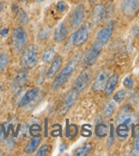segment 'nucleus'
<instances>
[{
	"instance_id": "f257e3e1",
	"label": "nucleus",
	"mask_w": 139,
	"mask_h": 156,
	"mask_svg": "<svg viewBox=\"0 0 139 156\" xmlns=\"http://www.w3.org/2000/svg\"><path fill=\"white\" fill-rule=\"evenodd\" d=\"M38 62V50L35 44L26 47L21 57V65L24 68H34Z\"/></svg>"
},
{
	"instance_id": "f03ea898",
	"label": "nucleus",
	"mask_w": 139,
	"mask_h": 156,
	"mask_svg": "<svg viewBox=\"0 0 139 156\" xmlns=\"http://www.w3.org/2000/svg\"><path fill=\"white\" fill-rule=\"evenodd\" d=\"M77 64H78V61L73 60L71 62L68 64V66H66L56 75L55 79L53 81V84H52V90H58L68 82L70 77L72 76V74L74 72L76 67H77Z\"/></svg>"
},
{
	"instance_id": "7ed1b4c3",
	"label": "nucleus",
	"mask_w": 139,
	"mask_h": 156,
	"mask_svg": "<svg viewBox=\"0 0 139 156\" xmlns=\"http://www.w3.org/2000/svg\"><path fill=\"white\" fill-rule=\"evenodd\" d=\"M11 41H12L13 49L16 53H19L23 50V48L25 47L27 42V35L23 27H17L16 28L14 29Z\"/></svg>"
},
{
	"instance_id": "20e7f679",
	"label": "nucleus",
	"mask_w": 139,
	"mask_h": 156,
	"mask_svg": "<svg viewBox=\"0 0 139 156\" xmlns=\"http://www.w3.org/2000/svg\"><path fill=\"white\" fill-rule=\"evenodd\" d=\"M102 47H103L102 44L96 41V43L93 44L92 46L89 49L88 51L84 55L83 62H82L84 68H88V67L91 66V65H93L96 62V61L98 58L99 55L101 54Z\"/></svg>"
},
{
	"instance_id": "39448f33",
	"label": "nucleus",
	"mask_w": 139,
	"mask_h": 156,
	"mask_svg": "<svg viewBox=\"0 0 139 156\" xmlns=\"http://www.w3.org/2000/svg\"><path fill=\"white\" fill-rule=\"evenodd\" d=\"M80 92L78 90H76L75 89H72L71 90H69L64 97L62 102V106L59 109V114L60 115H64L67 114L68 110L71 108V107L77 100V98L79 97Z\"/></svg>"
},
{
	"instance_id": "423d86ee",
	"label": "nucleus",
	"mask_w": 139,
	"mask_h": 156,
	"mask_svg": "<svg viewBox=\"0 0 139 156\" xmlns=\"http://www.w3.org/2000/svg\"><path fill=\"white\" fill-rule=\"evenodd\" d=\"M109 78V72L108 70H101L97 73L96 79L94 80L92 90L95 92H102L105 89L106 84Z\"/></svg>"
},
{
	"instance_id": "0eeeda50",
	"label": "nucleus",
	"mask_w": 139,
	"mask_h": 156,
	"mask_svg": "<svg viewBox=\"0 0 139 156\" xmlns=\"http://www.w3.org/2000/svg\"><path fill=\"white\" fill-rule=\"evenodd\" d=\"M123 14L128 17H133L139 12V0H124L121 5Z\"/></svg>"
},
{
	"instance_id": "6e6552de",
	"label": "nucleus",
	"mask_w": 139,
	"mask_h": 156,
	"mask_svg": "<svg viewBox=\"0 0 139 156\" xmlns=\"http://www.w3.org/2000/svg\"><path fill=\"white\" fill-rule=\"evenodd\" d=\"M84 16H85V8L84 4H80L77 5L70 16V24L72 27H75L80 25L82 21H84Z\"/></svg>"
},
{
	"instance_id": "1a4fd4ad",
	"label": "nucleus",
	"mask_w": 139,
	"mask_h": 156,
	"mask_svg": "<svg viewBox=\"0 0 139 156\" xmlns=\"http://www.w3.org/2000/svg\"><path fill=\"white\" fill-rule=\"evenodd\" d=\"M91 74L88 71H84L82 73H80L74 81L73 89H75L79 92L83 91L87 88V86L91 82Z\"/></svg>"
},
{
	"instance_id": "9d476101",
	"label": "nucleus",
	"mask_w": 139,
	"mask_h": 156,
	"mask_svg": "<svg viewBox=\"0 0 139 156\" xmlns=\"http://www.w3.org/2000/svg\"><path fill=\"white\" fill-rule=\"evenodd\" d=\"M113 31H114V23L113 21H111L108 25L105 26L101 31L98 32L97 35V42L104 45L111 38Z\"/></svg>"
},
{
	"instance_id": "9b49d317",
	"label": "nucleus",
	"mask_w": 139,
	"mask_h": 156,
	"mask_svg": "<svg viewBox=\"0 0 139 156\" xmlns=\"http://www.w3.org/2000/svg\"><path fill=\"white\" fill-rule=\"evenodd\" d=\"M89 38L88 29L86 27H82L73 36V42L76 46L83 45Z\"/></svg>"
},
{
	"instance_id": "f8f14e48",
	"label": "nucleus",
	"mask_w": 139,
	"mask_h": 156,
	"mask_svg": "<svg viewBox=\"0 0 139 156\" xmlns=\"http://www.w3.org/2000/svg\"><path fill=\"white\" fill-rule=\"evenodd\" d=\"M67 36H68L67 28H66V27H65L63 23L62 22V23L58 24V26L56 27V28L55 29V32H54V39L55 40V42L62 43L66 39Z\"/></svg>"
},
{
	"instance_id": "ddd939ff",
	"label": "nucleus",
	"mask_w": 139,
	"mask_h": 156,
	"mask_svg": "<svg viewBox=\"0 0 139 156\" xmlns=\"http://www.w3.org/2000/svg\"><path fill=\"white\" fill-rule=\"evenodd\" d=\"M104 13H105V8L103 5L102 4H97L95 6V8L93 9L92 12V22L95 25H97L99 22H101L102 18L104 16Z\"/></svg>"
},
{
	"instance_id": "4468645a",
	"label": "nucleus",
	"mask_w": 139,
	"mask_h": 156,
	"mask_svg": "<svg viewBox=\"0 0 139 156\" xmlns=\"http://www.w3.org/2000/svg\"><path fill=\"white\" fill-rule=\"evenodd\" d=\"M62 65V56H58L53 60V62L51 64V66L49 68L48 72H47V76L49 79H52L57 73V72L60 70V68Z\"/></svg>"
},
{
	"instance_id": "2eb2a0df",
	"label": "nucleus",
	"mask_w": 139,
	"mask_h": 156,
	"mask_svg": "<svg viewBox=\"0 0 139 156\" xmlns=\"http://www.w3.org/2000/svg\"><path fill=\"white\" fill-rule=\"evenodd\" d=\"M38 88H33L32 90H30L29 91L26 93L25 96L22 97V99L19 103V107H24V106L27 105L28 103H30L32 101H34V99L36 98V97L38 96Z\"/></svg>"
},
{
	"instance_id": "dca6fc26",
	"label": "nucleus",
	"mask_w": 139,
	"mask_h": 156,
	"mask_svg": "<svg viewBox=\"0 0 139 156\" xmlns=\"http://www.w3.org/2000/svg\"><path fill=\"white\" fill-rule=\"evenodd\" d=\"M118 80H119V76L117 74H114L111 77L109 78L108 80V82L106 84L105 89V95L106 96H109L112 93L114 92V89L116 87V85L118 84Z\"/></svg>"
},
{
	"instance_id": "f3484780",
	"label": "nucleus",
	"mask_w": 139,
	"mask_h": 156,
	"mask_svg": "<svg viewBox=\"0 0 139 156\" xmlns=\"http://www.w3.org/2000/svg\"><path fill=\"white\" fill-rule=\"evenodd\" d=\"M27 73L25 71H20L14 78V86L16 88H21L27 83Z\"/></svg>"
},
{
	"instance_id": "a211bd4d",
	"label": "nucleus",
	"mask_w": 139,
	"mask_h": 156,
	"mask_svg": "<svg viewBox=\"0 0 139 156\" xmlns=\"http://www.w3.org/2000/svg\"><path fill=\"white\" fill-rule=\"evenodd\" d=\"M40 142H41V136H34V138H32V140L27 145V147L25 148V152L27 154H32V153H34L38 147Z\"/></svg>"
},
{
	"instance_id": "6ab92c4d",
	"label": "nucleus",
	"mask_w": 139,
	"mask_h": 156,
	"mask_svg": "<svg viewBox=\"0 0 139 156\" xmlns=\"http://www.w3.org/2000/svg\"><path fill=\"white\" fill-rule=\"evenodd\" d=\"M116 133H117L119 139L125 140L128 136V134H129V126L125 125V124L120 123L117 126Z\"/></svg>"
},
{
	"instance_id": "aec40b11",
	"label": "nucleus",
	"mask_w": 139,
	"mask_h": 156,
	"mask_svg": "<svg viewBox=\"0 0 139 156\" xmlns=\"http://www.w3.org/2000/svg\"><path fill=\"white\" fill-rule=\"evenodd\" d=\"M114 108H115V103L114 101H109L106 102L103 108H102V114L105 117H110L112 116V114H114Z\"/></svg>"
},
{
	"instance_id": "412c9836",
	"label": "nucleus",
	"mask_w": 139,
	"mask_h": 156,
	"mask_svg": "<svg viewBox=\"0 0 139 156\" xmlns=\"http://www.w3.org/2000/svg\"><path fill=\"white\" fill-rule=\"evenodd\" d=\"M55 55H56V52L53 48H48L43 54V61L46 63L51 62L53 60L55 59Z\"/></svg>"
},
{
	"instance_id": "4be33fe9",
	"label": "nucleus",
	"mask_w": 139,
	"mask_h": 156,
	"mask_svg": "<svg viewBox=\"0 0 139 156\" xmlns=\"http://www.w3.org/2000/svg\"><path fill=\"white\" fill-rule=\"evenodd\" d=\"M95 133L98 137H101V138L105 137L109 133V128L105 124H102V123L98 124L95 128Z\"/></svg>"
},
{
	"instance_id": "5701e85b",
	"label": "nucleus",
	"mask_w": 139,
	"mask_h": 156,
	"mask_svg": "<svg viewBox=\"0 0 139 156\" xmlns=\"http://www.w3.org/2000/svg\"><path fill=\"white\" fill-rule=\"evenodd\" d=\"M135 141L133 144V154L135 155H139V125H137L134 129Z\"/></svg>"
},
{
	"instance_id": "b1692460",
	"label": "nucleus",
	"mask_w": 139,
	"mask_h": 156,
	"mask_svg": "<svg viewBox=\"0 0 139 156\" xmlns=\"http://www.w3.org/2000/svg\"><path fill=\"white\" fill-rule=\"evenodd\" d=\"M91 149V144H87V145H84L82 146L80 148H77L74 152V154L78 156H84L86 155Z\"/></svg>"
},
{
	"instance_id": "393cba45",
	"label": "nucleus",
	"mask_w": 139,
	"mask_h": 156,
	"mask_svg": "<svg viewBox=\"0 0 139 156\" xmlns=\"http://www.w3.org/2000/svg\"><path fill=\"white\" fill-rule=\"evenodd\" d=\"M78 127L75 125H71V126H69L67 127V129H66V136L69 137V138H73V137H74L77 136L78 134Z\"/></svg>"
},
{
	"instance_id": "a878e982",
	"label": "nucleus",
	"mask_w": 139,
	"mask_h": 156,
	"mask_svg": "<svg viewBox=\"0 0 139 156\" xmlns=\"http://www.w3.org/2000/svg\"><path fill=\"white\" fill-rule=\"evenodd\" d=\"M17 19H18V21H20L21 24H24V25L27 24V22H28V17H27V13L23 9H20L17 11Z\"/></svg>"
},
{
	"instance_id": "bb28decb",
	"label": "nucleus",
	"mask_w": 139,
	"mask_h": 156,
	"mask_svg": "<svg viewBox=\"0 0 139 156\" xmlns=\"http://www.w3.org/2000/svg\"><path fill=\"white\" fill-rule=\"evenodd\" d=\"M9 57L6 54H0V72L8 66Z\"/></svg>"
},
{
	"instance_id": "cd10ccee",
	"label": "nucleus",
	"mask_w": 139,
	"mask_h": 156,
	"mask_svg": "<svg viewBox=\"0 0 139 156\" xmlns=\"http://www.w3.org/2000/svg\"><path fill=\"white\" fill-rule=\"evenodd\" d=\"M126 97V90H120L114 94V101L116 102H121Z\"/></svg>"
},
{
	"instance_id": "c85d7f7f",
	"label": "nucleus",
	"mask_w": 139,
	"mask_h": 156,
	"mask_svg": "<svg viewBox=\"0 0 139 156\" xmlns=\"http://www.w3.org/2000/svg\"><path fill=\"white\" fill-rule=\"evenodd\" d=\"M51 149V146L48 144H44L42 147H40V148L38 150V152L36 154V155L38 156H44L48 154V153L50 152Z\"/></svg>"
},
{
	"instance_id": "c756f323",
	"label": "nucleus",
	"mask_w": 139,
	"mask_h": 156,
	"mask_svg": "<svg viewBox=\"0 0 139 156\" xmlns=\"http://www.w3.org/2000/svg\"><path fill=\"white\" fill-rule=\"evenodd\" d=\"M68 4L64 1H59L56 4V10L60 13H63L68 9Z\"/></svg>"
},
{
	"instance_id": "7c9ffc66",
	"label": "nucleus",
	"mask_w": 139,
	"mask_h": 156,
	"mask_svg": "<svg viewBox=\"0 0 139 156\" xmlns=\"http://www.w3.org/2000/svg\"><path fill=\"white\" fill-rule=\"evenodd\" d=\"M123 84H124V86H125L126 88H131L132 85H133V80L131 79V77H127V78L124 80V81H123Z\"/></svg>"
},
{
	"instance_id": "2f4dec72",
	"label": "nucleus",
	"mask_w": 139,
	"mask_h": 156,
	"mask_svg": "<svg viewBox=\"0 0 139 156\" xmlns=\"http://www.w3.org/2000/svg\"><path fill=\"white\" fill-rule=\"evenodd\" d=\"M50 34V29L49 28H46V29L43 30L41 31L39 34H38V37H39V39H44V38H46Z\"/></svg>"
},
{
	"instance_id": "473e14b6",
	"label": "nucleus",
	"mask_w": 139,
	"mask_h": 156,
	"mask_svg": "<svg viewBox=\"0 0 139 156\" xmlns=\"http://www.w3.org/2000/svg\"><path fill=\"white\" fill-rule=\"evenodd\" d=\"M114 128H113V126H111V129H110V143H109V146L112 144L113 143V140H114Z\"/></svg>"
},
{
	"instance_id": "72a5a7b5",
	"label": "nucleus",
	"mask_w": 139,
	"mask_h": 156,
	"mask_svg": "<svg viewBox=\"0 0 139 156\" xmlns=\"http://www.w3.org/2000/svg\"><path fill=\"white\" fill-rule=\"evenodd\" d=\"M66 148H67V145L66 144H61V146H60V151H63L64 149H66Z\"/></svg>"
},
{
	"instance_id": "f704fd0d",
	"label": "nucleus",
	"mask_w": 139,
	"mask_h": 156,
	"mask_svg": "<svg viewBox=\"0 0 139 156\" xmlns=\"http://www.w3.org/2000/svg\"><path fill=\"white\" fill-rule=\"evenodd\" d=\"M8 32H9L8 29H4V30H2V31L0 32V34H2V35H5V34H8Z\"/></svg>"
},
{
	"instance_id": "c9c22d12",
	"label": "nucleus",
	"mask_w": 139,
	"mask_h": 156,
	"mask_svg": "<svg viewBox=\"0 0 139 156\" xmlns=\"http://www.w3.org/2000/svg\"><path fill=\"white\" fill-rule=\"evenodd\" d=\"M3 9H4V4H3V3L0 1V12L3 10Z\"/></svg>"
},
{
	"instance_id": "e433bc0d",
	"label": "nucleus",
	"mask_w": 139,
	"mask_h": 156,
	"mask_svg": "<svg viewBox=\"0 0 139 156\" xmlns=\"http://www.w3.org/2000/svg\"><path fill=\"white\" fill-rule=\"evenodd\" d=\"M96 2H97V0H90V3H91V4H94Z\"/></svg>"
},
{
	"instance_id": "4c0bfd02",
	"label": "nucleus",
	"mask_w": 139,
	"mask_h": 156,
	"mask_svg": "<svg viewBox=\"0 0 139 156\" xmlns=\"http://www.w3.org/2000/svg\"><path fill=\"white\" fill-rule=\"evenodd\" d=\"M36 1H37V2H38V3H39V2H43V1H45V0H36Z\"/></svg>"
},
{
	"instance_id": "58836bf2",
	"label": "nucleus",
	"mask_w": 139,
	"mask_h": 156,
	"mask_svg": "<svg viewBox=\"0 0 139 156\" xmlns=\"http://www.w3.org/2000/svg\"><path fill=\"white\" fill-rule=\"evenodd\" d=\"M3 154H3V152H2V151H0V155H3Z\"/></svg>"
},
{
	"instance_id": "ea45409f",
	"label": "nucleus",
	"mask_w": 139,
	"mask_h": 156,
	"mask_svg": "<svg viewBox=\"0 0 139 156\" xmlns=\"http://www.w3.org/2000/svg\"><path fill=\"white\" fill-rule=\"evenodd\" d=\"M1 28H2V24H0V32H1Z\"/></svg>"
},
{
	"instance_id": "a19ab883",
	"label": "nucleus",
	"mask_w": 139,
	"mask_h": 156,
	"mask_svg": "<svg viewBox=\"0 0 139 156\" xmlns=\"http://www.w3.org/2000/svg\"><path fill=\"white\" fill-rule=\"evenodd\" d=\"M22 1H27V0H22Z\"/></svg>"
}]
</instances>
